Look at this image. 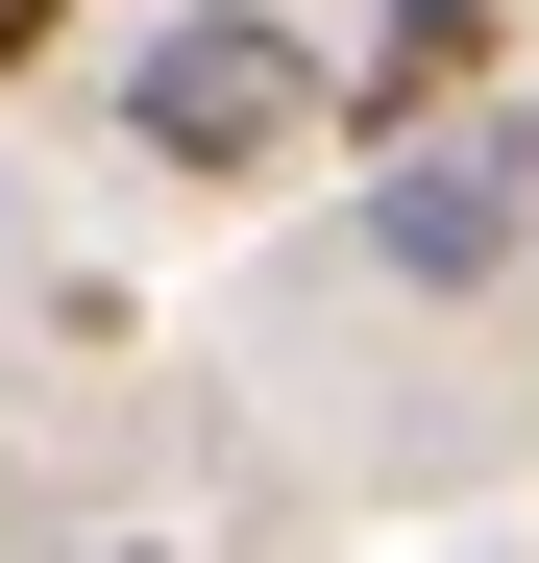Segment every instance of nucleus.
<instances>
[{"label":"nucleus","mask_w":539,"mask_h":563,"mask_svg":"<svg viewBox=\"0 0 539 563\" xmlns=\"http://www.w3.org/2000/svg\"><path fill=\"white\" fill-rule=\"evenodd\" d=\"M147 172H295L319 147V49L295 25H245V0H172V49H147Z\"/></svg>","instance_id":"nucleus-1"},{"label":"nucleus","mask_w":539,"mask_h":563,"mask_svg":"<svg viewBox=\"0 0 539 563\" xmlns=\"http://www.w3.org/2000/svg\"><path fill=\"white\" fill-rule=\"evenodd\" d=\"M515 245H539V123H417V147H369V269L491 295Z\"/></svg>","instance_id":"nucleus-2"},{"label":"nucleus","mask_w":539,"mask_h":563,"mask_svg":"<svg viewBox=\"0 0 539 563\" xmlns=\"http://www.w3.org/2000/svg\"><path fill=\"white\" fill-rule=\"evenodd\" d=\"M50 25H74V0H0V74H25V49H50Z\"/></svg>","instance_id":"nucleus-3"}]
</instances>
